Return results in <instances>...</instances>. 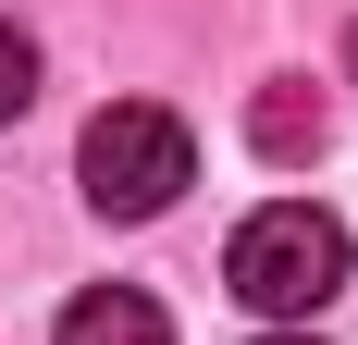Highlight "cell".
I'll return each mask as SVG.
<instances>
[{
    "label": "cell",
    "mask_w": 358,
    "mask_h": 345,
    "mask_svg": "<svg viewBox=\"0 0 358 345\" xmlns=\"http://www.w3.org/2000/svg\"><path fill=\"white\" fill-rule=\"evenodd\" d=\"M259 345H309V333H259Z\"/></svg>",
    "instance_id": "8992f818"
},
{
    "label": "cell",
    "mask_w": 358,
    "mask_h": 345,
    "mask_svg": "<svg viewBox=\"0 0 358 345\" xmlns=\"http://www.w3.org/2000/svg\"><path fill=\"white\" fill-rule=\"evenodd\" d=\"M222 296H235V309H259V321L334 309V296H346V222H334V210H309V198L248 210V222H235V247H222Z\"/></svg>",
    "instance_id": "6da1fadb"
},
{
    "label": "cell",
    "mask_w": 358,
    "mask_h": 345,
    "mask_svg": "<svg viewBox=\"0 0 358 345\" xmlns=\"http://www.w3.org/2000/svg\"><path fill=\"white\" fill-rule=\"evenodd\" d=\"M25 99H37V37H25V25H0V124H13Z\"/></svg>",
    "instance_id": "5b68a950"
},
{
    "label": "cell",
    "mask_w": 358,
    "mask_h": 345,
    "mask_svg": "<svg viewBox=\"0 0 358 345\" xmlns=\"http://www.w3.org/2000/svg\"><path fill=\"white\" fill-rule=\"evenodd\" d=\"M74 185H87L99 222H148V210H173L185 185H198V136H185L161 99H111L99 124H87V148H74Z\"/></svg>",
    "instance_id": "7a4b0ae2"
},
{
    "label": "cell",
    "mask_w": 358,
    "mask_h": 345,
    "mask_svg": "<svg viewBox=\"0 0 358 345\" xmlns=\"http://www.w3.org/2000/svg\"><path fill=\"white\" fill-rule=\"evenodd\" d=\"M346 62H358V37H346Z\"/></svg>",
    "instance_id": "52a82bcc"
},
{
    "label": "cell",
    "mask_w": 358,
    "mask_h": 345,
    "mask_svg": "<svg viewBox=\"0 0 358 345\" xmlns=\"http://www.w3.org/2000/svg\"><path fill=\"white\" fill-rule=\"evenodd\" d=\"M50 345H173V321L148 309L136 284H99V296H74V309H62Z\"/></svg>",
    "instance_id": "3957f363"
},
{
    "label": "cell",
    "mask_w": 358,
    "mask_h": 345,
    "mask_svg": "<svg viewBox=\"0 0 358 345\" xmlns=\"http://www.w3.org/2000/svg\"><path fill=\"white\" fill-rule=\"evenodd\" d=\"M248 136H259V161H309V148L334 136V111L309 99V87H259V111H248Z\"/></svg>",
    "instance_id": "277c9868"
}]
</instances>
